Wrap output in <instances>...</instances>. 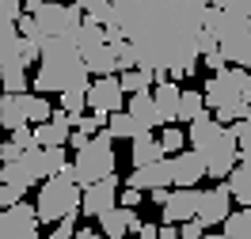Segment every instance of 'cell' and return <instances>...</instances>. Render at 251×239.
I'll return each instance as SVG.
<instances>
[{
  "label": "cell",
  "mask_w": 251,
  "mask_h": 239,
  "mask_svg": "<svg viewBox=\"0 0 251 239\" xmlns=\"http://www.w3.org/2000/svg\"><path fill=\"white\" fill-rule=\"evenodd\" d=\"M205 16L209 4L198 0H114V23L137 49V68L152 72L156 84L194 76Z\"/></svg>",
  "instance_id": "cell-1"
},
{
  "label": "cell",
  "mask_w": 251,
  "mask_h": 239,
  "mask_svg": "<svg viewBox=\"0 0 251 239\" xmlns=\"http://www.w3.org/2000/svg\"><path fill=\"white\" fill-rule=\"evenodd\" d=\"M92 72L80 57L73 38H46L42 42V57H38V72H34V95L46 91H88Z\"/></svg>",
  "instance_id": "cell-2"
},
{
  "label": "cell",
  "mask_w": 251,
  "mask_h": 239,
  "mask_svg": "<svg viewBox=\"0 0 251 239\" xmlns=\"http://www.w3.org/2000/svg\"><path fill=\"white\" fill-rule=\"evenodd\" d=\"M187 144L205 159V178H228L232 167L240 163V148H236L232 126H221L213 114H202L198 122H190Z\"/></svg>",
  "instance_id": "cell-3"
},
{
  "label": "cell",
  "mask_w": 251,
  "mask_h": 239,
  "mask_svg": "<svg viewBox=\"0 0 251 239\" xmlns=\"http://www.w3.org/2000/svg\"><path fill=\"white\" fill-rule=\"evenodd\" d=\"M205 110L217 114L221 126H232V122H244L251 110V72L248 68H221L205 80Z\"/></svg>",
  "instance_id": "cell-4"
},
{
  "label": "cell",
  "mask_w": 251,
  "mask_h": 239,
  "mask_svg": "<svg viewBox=\"0 0 251 239\" xmlns=\"http://www.w3.org/2000/svg\"><path fill=\"white\" fill-rule=\"evenodd\" d=\"M34 213H38V224H61V220H69V217L80 213V186H76L73 163L65 167L61 175H53V178L42 182L38 201H34Z\"/></svg>",
  "instance_id": "cell-5"
},
{
  "label": "cell",
  "mask_w": 251,
  "mask_h": 239,
  "mask_svg": "<svg viewBox=\"0 0 251 239\" xmlns=\"http://www.w3.org/2000/svg\"><path fill=\"white\" fill-rule=\"evenodd\" d=\"M73 171H76V186L80 190L114 175V141H110V133H95V137H88L84 148H76Z\"/></svg>",
  "instance_id": "cell-6"
},
{
  "label": "cell",
  "mask_w": 251,
  "mask_h": 239,
  "mask_svg": "<svg viewBox=\"0 0 251 239\" xmlns=\"http://www.w3.org/2000/svg\"><path fill=\"white\" fill-rule=\"evenodd\" d=\"M34 23L46 38H76L80 27H84V12L80 4H61V0H46L38 12H34Z\"/></svg>",
  "instance_id": "cell-7"
},
{
  "label": "cell",
  "mask_w": 251,
  "mask_h": 239,
  "mask_svg": "<svg viewBox=\"0 0 251 239\" xmlns=\"http://www.w3.org/2000/svg\"><path fill=\"white\" fill-rule=\"evenodd\" d=\"M0 239H38V213L34 205H12L0 213Z\"/></svg>",
  "instance_id": "cell-8"
},
{
  "label": "cell",
  "mask_w": 251,
  "mask_h": 239,
  "mask_svg": "<svg viewBox=\"0 0 251 239\" xmlns=\"http://www.w3.org/2000/svg\"><path fill=\"white\" fill-rule=\"evenodd\" d=\"M232 194L225 182H217L213 190H202V201H198V213H194V220L202 224V228H217V224L228 220V213H232Z\"/></svg>",
  "instance_id": "cell-9"
},
{
  "label": "cell",
  "mask_w": 251,
  "mask_h": 239,
  "mask_svg": "<svg viewBox=\"0 0 251 239\" xmlns=\"http://www.w3.org/2000/svg\"><path fill=\"white\" fill-rule=\"evenodd\" d=\"M202 178H205V159L194 148H183L179 156H172V190H198Z\"/></svg>",
  "instance_id": "cell-10"
},
{
  "label": "cell",
  "mask_w": 251,
  "mask_h": 239,
  "mask_svg": "<svg viewBox=\"0 0 251 239\" xmlns=\"http://www.w3.org/2000/svg\"><path fill=\"white\" fill-rule=\"evenodd\" d=\"M114 197H118V178H114V175L103 178V182H92V186L80 190V213H88V217H103V213H110V209L118 205Z\"/></svg>",
  "instance_id": "cell-11"
},
{
  "label": "cell",
  "mask_w": 251,
  "mask_h": 239,
  "mask_svg": "<svg viewBox=\"0 0 251 239\" xmlns=\"http://www.w3.org/2000/svg\"><path fill=\"white\" fill-rule=\"evenodd\" d=\"M122 84H118V76H95L92 84H88V107L92 110H103V114H118L126 110L122 107Z\"/></svg>",
  "instance_id": "cell-12"
},
{
  "label": "cell",
  "mask_w": 251,
  "mask_h": 239,
  "mask_svg": "<svg viewBox=\"0 0 251 239\" xmlns=\"http://www.w3.org/2000/svg\"><path fill=\"white\" fill-rule=\"evenodd\" d=\"M126 186L129 190H172V159H160V163H149V167H133V175H126Z\"/></svg>",
  "instance_id": "cell-13"
},
{
  "label": "cell",
  "mask_w": 251,
  "mask_h": 239,
  "mask_svg": "<svg viewBox=\"0 0 251 239\" xmlns=\"http://www.w3.org/2000/svg\"><path fill=\"white\" fill-rule=\"evenodd\" d=\"M23 167L38 178H53L61 175L65 167H69V159H65V148H31V152H23Z\"/></svg>",
  "instance_id": "cell-14"
},
{
  "label": "cell",
  "mask_w": 251,
  "mask_h": 239,
  "mask_svg": "<svg viewBox=\"0 0 251 239\" xmlns=\"http://www.w3.org/2000/svg\"><path fill=\"white\" fill-rule=\"evenodd\" d=\"M198 201H202V190H172L168 194V205H164V224H187L194 220L198 213Z\"/></svg>",
  "instance_id": "cell-15"
},
{
  "label": "cell",
  "mask_w": 251,
  "mask_h": 239,
  "mask_svg": "<svg viewBox=\"0 0 251 239\" xmlns=\"http://www.w3.org/2000/svg\"><path fill=\"white\" fill-rule=\"evenodd\" d=\"M141 228V217L137 209H126V205H114L110 213L99 217V236H110V239H126L129 232Z\"/></svg>",
  "instance_id": "cell-16"
},
{
  "label": "cell",
  "mask_w": 251,
  "mask_h": 239,
  "mask_svg": "<svg viewBox=\"0 0 251 239\" xmlns=\"http://www.w3.org/2000/svg\"><path fill=\"white\" fill-rule=\"evenodd\" d=\"M179 84H172V80H164V84H156V91H152V103H156V114H160V126H172L175 118H179Z\"/></svg>",
  "instance_id": "cell-17"
},
{
  "label": "cell",
  "mask_w": 251,
  "mask_h": 239,
  "mask_svg": "<svg viewBox=\"0 0 251 239\" xmlns=\"http://www.w3.org/2000/svg\"><path fill=\"white\" fill-rule=\"evenodd\" d=\"M126 114L137 122V129H141V133H152V129L160 126V114H156V103H152V91H145V95H129Z\"/></svg>",
  "instance_id": "cell-18"
},
{
  "label": "cell",
  "mask_w": 251,
  "mask_h": 239,
  "mask_svg": "<svg viewBox=\"0 0 251 239\" xmlns=\"http://www.w3.org/2000/svg\"><path fill=\"white\" fill-rule=\"evenodd\" d=\"M0 84H4V95H27V68L19 65V57L0 61Z\"/></svg>",
  "instance_id": "cell-19"
},
{
  "label": "cell",
  "mask_w": 251,
  "mask_h": 239,
  "mask_svg": "<svg viewBox=\"0 0 251 239\" xmlns=\"http://www.w3.org/2000/svg\"><path fill=\"white\" fill-rule=\"evenodd\" d=\"M129 159H133V167H149V163H160L164 159V148L152 133H137L133 137V148H129Z\"/></svg>",
  "instance_id": "cell-20"
},
{
  "label": "cell",
  "mask_w": 251,
  "mask_h": 239,
  "mask_svg": "<svg viewBox=\"0 0 251 239\" xmlns=\"http://www.w3.org/2000/svg\"><path fill=\"white\" fill-rule=\"evenodd\" d=\"M225 186H228V194H232L236 205H251V163H236L232 175L225 178Z\"/></svg>",
  "instance_id": "cell-21"
},
{
  "label": "cell",
  "mask_w": 251,
  "mask_h": 239,
  "mask_svg": "<svg viewBox=\"0 0 251 239\" xmlns=\"http://www.w3.org/2000/svg\"><path fill=\"white\" fill-rule=\"evenodd\" d=\"M27 114H23V103L19 95H0V129H8V133H16V129H27Z\"/></svg>",
  "instance_id": "cell-22"
},
{
  "label": "cell",
  "mask_w": 251,
  "mask_h": 239,
  "mask_svg": "<svg viewBox=\"0 0 251 239\" xmlns=\"http://www.w3.org/2000/svg\"><path fill=\"white\" fill-rule=\"evenodd\" d=\"M80 57H84V65H88L92 76H114V72H118V61H114L110 46H99V49H92V53H80Z\"/></svg>",
  "instance_id": "cell-23"
},
{
  "label": "cell",
  "mask_w": 251,
  "mask_h": 239,
  "mask_svg": "<svg viewBox=\"0 0 251 239\" xmlns=\"http://www.w3.org/2000/svg\"><path fill=\"white\" fill-rule=\"evenodd\" d=\"M0 182H4V186H16V190L27 194V190L34 186V175L23 167V159H16V163H4V167H0Z\"/></svg>",
  "instance_id": "cell-24"
},
{
  "label": "cell",
  "mask_w": 251,
  "mask_h": 239,
  "mask_svg": "<svg viewBox=\"0 0 251 239\" xmlns=\"http://www.w3.org/2000/svg\"><path fill=\"white\" fill-rule=\"evenodd\" d=\"M73 42H76L80 53H92V49L107 46V31H103L99 23H92V19H84V27H80V34L73 38Z\"/></svg>",
  "instance_id": "cell-25"
},
{
  "label": "cell",
  "mask_w": 251,
  "mask_h": 239,
  "mask_svg": "<svg viewBox=\"0 0 251 239\" xmlns=\"http://www.w3.org/2000/svg\"><path fill=\"white\" fill-rule=\"evenodd\" d=\"M221 236H228V239H251V209H236V213H228V220L221 224Z\"/></svg>",
  "instance_id": "cell-26"
},
{
  "label": "cell",
  "mask_w": 251,
  "mask_h": 239,
  "mask_svg": "<svg viewBox=\"0 0 251 239\" xmlns=\"http://www.w3.org/2000/svg\"><path fill=\"white\" fill-rule=\"evenodd\" d=\"M107 133H110V141H133L141 129H137V122H133L126 110H118V114L107 118Z\"/></svg>",
  "instance_id": "cell-27"
},
{
  "label": "cell",
  "mask_w": 251,
  "mask_h": 239,
  "mask_svg": "<svg viewBox=\"0 0 251 239\" xmlns=\"http://www.w3.org/2000/svg\"><path fill=\"white\" fill-rule=\"evenodd\" d=\"M118 84H122V91H129V95H145L156 84V76L145 72V68H129V72H118Z\"/></svg>",
  "instance_id": "cell-28"
},
{
  "label": "cell",
  "mask_w": 251,
  "mask_h": 239,
  "mask_svg": "<svg viewBox=\"0 0 251 239\" xmlns=\"http://www.w3.org/2000/svg\"><path fill=\"white\" fill-rule=\"evenodd\" d=\"M202 114H209L202 91H183V95H179V122H198Z\"/></svg>",
  "instance_id": "cell-29"
},
{
  "label": "cell",
  "mask_w": 251,
  "mask_h": 239,
  "mask_svg": "<svg viewBox=\"0 0 251 239\" xmlns=\"http://www.w3.org/2000/svg\"><path fill=\"white\" fill-rule=\"evenodd\" d=\"M19 103H23V114H27V122H34V126H42V122H50V103L46 95H19Z\"/></svg>",
  "instance_id": "cell-30"
},
{
  "label": "cell",
  "mask_w": 251,
  "mask_h": 239,
  "mask_svg": "<svg viewBox=\"0 0 251 239\" xmlns=\"http://www.w3.org/2000/svg\"><path fill=\"white\" fill-rule=\"evenodd\" d=\"M76 217H69V220H61V224H53V232H50L46 239H99L92 232V228H76Z\"/></svg>",
  "instance_id": "cell-31"
},
{
  "label": "cell",
  "mask_w": 251,
  "mask_h": 239,
  "mask_svg": "<svg viewBox=\"0 0 251 239\" xmlns=\"http://www.w3.org/2000/svg\"><path fill=\"white\" fill-rule=\"evenodd\" d=\"M16 46H19V31H16V23H8V19L0 16V61L16 57Z\"/></svg>",
  "instance_id": "cell-32"
},
{
  "label": "cell",
  "mask_w": 251,
  "mask_h": 239,
  "mask_svg": "<svg viewBox=\"0 0 251 239\" xmlns=\"http://www.w3.org/2000/svg\"><path fill=\"white\" fill-rule=\"evenodd\" d=\"M160 148H164V156L172 152V156H179L183 148H187V133L179 126H164V133H160Z\"/></svg>",
  "instance_id": "cell-33"
},
{
  "label": "cell",
  "mask_w": 251,
  "mask_h": 239,
  "mask_svg": "<svg viewBox=\"0 0 251 239\" xmlns=\"http://www.w3.org/2000/svg\"><path fill=\"white\" fill-rule=\"evenodd\" d=\"M61 110L69 118H84L88 110V91H61Z\"/></svg>",
  "instance_id": "cell-34"
},
{
  "label": "cell",
  "mask_w": 251,
  "mask_h": 239,
  "mask_svg": "<svg viewBox=\"0 0 251 239\" xmlns=\"http://www.w3.org/2000/svg\"><path fill=\"white\" fill-rule=\"evenodd\" d=\"M232 137H236V148H240V163H251V126L232 122Z\"/></svg>",
  "instance_id": "cell-35"
},
{
  "label": "cell",
  "mask_w": 251,
  "mask_h": 239,
  "mask_svg": "<svg viewBox=\"0 0 251 239\" xmlns=\"http://www.w3.org/2000/svg\"><path fill=\"white\" fill-rule=\"evenodd\" d=\"M114 53V61H118V72H129V68H137V49L129 46V42H118V46H110Z\"/></svg>",
  "instance_id": "cell-36"
},
{
  "label": "cell",
  "mask_w": 251,
  "mask_h": 239,
  "mask_svg": "<svg viewBox=\"0 0 251 239\" xmlns=\"http://www.w3.org/2000/svg\"><path fill=\"white\" fill-rule=\"evenodd\" d=\"M16 57L23 68H31L38 57H42V42H31V38H19V46H16Z\"/></svg>",
  "instance_id": "cell-37"
},
{
  "label": "cell",
  "mask_w": 251,
  "mask_h": 239,
  "mask_svg": "<svg viewBox=\"0 0 251 239\" xmlns=\"http://www.w3.org/2000/svg\"><path fill=\"white\" fill-rule=\"evenodd\" d=\"M107 118H110V114H103V110L84 114V118H80V133H84V137H95L99 129H107Z\"/></svg>",
  "instance_id": "cell-38"
},
{
  "label": "cell",
  "mask_w": 251,
  "mask_h": 239,
  "mask_svg": "<svg viewBox=\"0 0 251 239\" xmlns=\"http://www.w3.org/2000/svg\"><path fill=\"white\" fill-rule=\"evenodd\" d=\"M16 31H19V38H31V42H46V34L38 31V23H34V16H19Z\"/></svg>",
  "instance_id": "cell-39"
},
{
  "label": "cell",
  "mask_w": 251,
  "mask_h": 239,
  "mask_svg": "<svg viewBox=\"0 0 251 239\" xmlns=\"http://www.w3.org/2000/svg\"><path fill=\"white\" fill-rule=\"evenodd\" d=\"M19 201H23V190L4 186V182H0V213H4V209H12V205H19Z\"/></svg>",
  "instance_id": "cell-40"
},
{
  "label": "cell",
  "mask_w": 251,
  "mask_h": 239,
  "mask_svg": "<svg viewBox=\"0 0 251 239\" xmlns=\"http://www.w3.org/2000/svg\"><path fill=\"white\" fill-rule=\"evenodd\" d=\"M0 16L8 19V23H19V16H23V0H0Z\"/></svg>",
  "instance_id": "cell-41"
},
{
  "label": "cell",
  "mask_w": 251,
  "mask_h": 239,
  "mask_svg": "<svg viewBox=\"0 0 251 239\" xmlns=\"http://www.w3.org/2000/svg\"><path fill=\"white\" fill-rule=\"evenodd\" d=\"M209 53H221V42H217V34L202 31V42H198V57H209Z\"/></svg>",
  "instance_id": "cell-42"
},
{
  "label": "cell",
  "mask_w": 251,
  "mask_h": 239,
  "mask_svg": "<svg viewBox=\"0 0 251 239\" xmlns=\"http://www.w3.org/2000/svg\"><path fill=\"white\" fill-rule=\"evenodd\" d=\"M205 236V228L198 220H187V224H179V239H202Z\"/></svg>",
  "instance_id": "cell-43"
},
{
  "label": "cell",
  "mask_w": 251,
  "mask_h": 239,
  "mask_svg": "<svg viewBox=\"0 0 251 239\" xmlns=\"http://www.w3.org/2000/svg\"><path fill=\"white\" fill-rule=\"evenodd\" d=\"M141 201H145V194H141V190H129V186H126V190H122V201H118V205H126V209H137Z\"/></svg>",
  "instance_id": "cell-44"
},
{
  "label": "cell",
  "mask_w": 251,
  "mask_h": 239,
  "mask_svg": "<svg viewBox=\"0 0 251 239\" xmlns=\"http://www.w3.org/2000/svg\"><path fill=\"white\" fill-rule=\"evenodd\" d=\"M118 42H126V31L122 27H107V46H118Z\"/></svg>",
  "instance_id": "cell-45"
},
{
  "label": "cell",
  "mask_w": 251,
  "mask_h": 239,
  "mask_svg": "<svg viewBox=\"0 0 251 239\" xmlns=\"http://www.w3.org/2000/svg\"><path fill=\"white\" fill-rule=\"evenodd\" d=\"M137 239H160V228L156 224H141V228H137Z\"/></svg>",
  "instance_id": "cell-46"
},
{
  "label": "cell",
  "mask_w": 251,
  "mask_h": 239,
  "mask_svg": "<svg viewBox=\"0 0 251 239\" xmlns=\"http://www.w3.org/2000/svg\"><path fill=\"white\" fill-rule=\"evenodd\" d=\"M160 239H179V228L175 224H160Z\"/></svg>",
  "instance_id": "cell-47"
},
{
  "label": "cell",
  "mask_w": 251,
  "mask_h": 239,
  "mask_svg": "<svg viewBox=\"0 0 251 239\" xmlns=\"http://www.w3.org/2000/svg\"><path fill=\"white\" fill-rule=\"evenodd\" d=\"M69 144H73V148H84V144H88V137H84L80 129H73V137H69Z\"/></svg>",
  "instance_id": "cell-48"
},
{
  "label": "cell",
  "mask_w": 251,
  "mask_h": 239,
  "mask_svg": "<svg viewBox=\"0 0 251 239\" xmlns=\"http://www.w3.org/2000/svg\"><path fill=\"white\" fill-rule=\"evenodd\" d=\"M168 194L172 190H152V205H168Z\"/></svg>",
  "instance_id": "cell-49"
},
{
  "label": "cell",
  "mask_w": 251,
  "mask_h": 239,
  "mask_svg": "<svg viewBox=\"0 0 251 239\" xmlns=\"http://www.w3.org/2000/svg\"><path fill=\"white\" fill-rule=\"evenodd\" d=\"M42 4H46V0H23V8H27V16H34V12L42 8Z\"/></svg>",
  "instance_id": "cell-50"
},
{
  "label": "cell",
  "mask_w": 251,
  "mask_h": 239,
  "mask_svg": "<svg viewBox=\"0 0 251 239\" xmlns=\"http://www.w3.org/2000/svg\"><path fill=\"white\" fill-rule=\"evenodd\" d=\"M202 239H228V236H202Z\"/></svg>",
  "instance_id": "cell-51"
},
{
  "label": "cell",
  "mask_w": 251,
  "mask_h": 239,
  "mask_svg": "<svg viewBox=\"0 0 251 239\" xmlns=\"http://www.w3.org/2000/svg\"><path fill=\"white\" fill-rule=\"evenodd\" d=\"M65 4H84V0H65Z\"/></svg>",
  "instance_id": "cell-52"
},
{
  "label": "cell",
  "mask_w": 251,
  "mask_h": 239,
  "mask_svg": "<svg viewBox=\"0 0 251 239\" xmlns=\"http://www.w3.org/2000/svg\"><path fill=\"white\" fill-rule=\"evenodd\" d=\"M244 122H248V126H251V110H248V118H244Z\"/></svg>",
  "instance_id": "cell-53"
}]
</instances>
